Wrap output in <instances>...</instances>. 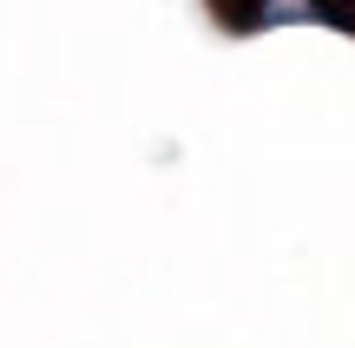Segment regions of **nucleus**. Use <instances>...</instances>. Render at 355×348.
I'll list each match as a JSON object with an SVG mask.
<instances>
[{
    "label": "nucleus",
    "instance_id": "f03ea898",
    "mask_svg": "<svg viewBox=\"0 0 355 348\" xmlns=\"http://www.w3.org/2000/svg\"><path fill=\"white\" fill-rule=\"evenodd\" d=\"M309 13H316L322 26H336V33L355 39V0H309Z\"/></svg>",
    "mask_w": 355,
    "mask_h": 348
},
{
    "label": "nucleus",
    "instance_id": "f257e3e1",
    "mask_svg": "<svg viewBox=\"0 0 355 348\" xmlns=\"http://www.w3.org/2000/svg\"><path fill=\"white\" fill-rule=\"evenodd\" d=\"M204 7H211V20L224 33H257L270 20V0H204Z\"/></svg>",
    "mask_w": 355,
    "mask_h": 348
}]
</instances>
